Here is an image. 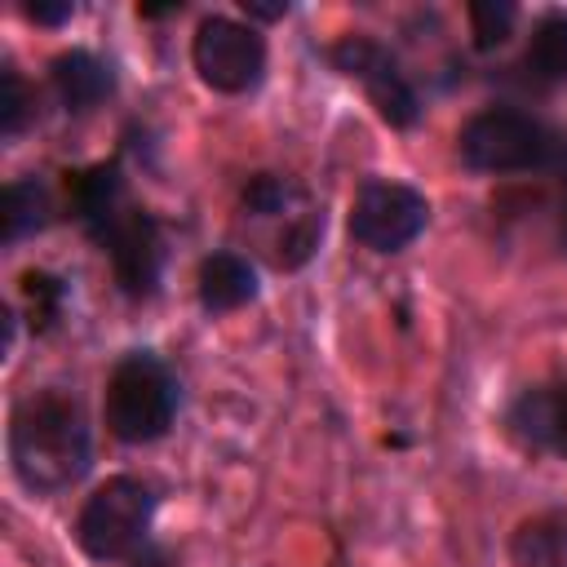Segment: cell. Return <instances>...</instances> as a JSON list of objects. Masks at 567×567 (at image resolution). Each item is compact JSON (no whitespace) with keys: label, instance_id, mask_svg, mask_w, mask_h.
Segmentation results:
<instances>
[{"label":"cell","instance_id":"cell-14","mask_svg":"<svg viewBox=\"0 0 567 567\" xmlns=\"http://www.w3.org/2000/svg\"><path fill=\"white\" fill-rule=\"evenodd\" d=\"M523 66H527V75H536L540 84L567 80V13H545V18L532 27Z\"/></svg>","mask_w":567,"mask_h":567},{"label":"cell","instance_id":"cell-4","mask_svg":"<svg viewBox=\"0 0 567 567\" xmlns=\"http://www.w3.org/2000/svg\"><path fill=\"white\" fill-rule=\"evenodd\" d=\"M151 518H155V492L142 478L115 474L84 501L75 518V545L97 563L133 558L146 545Z\"/></svg>","mask_w":567,"mask_h":567},{"label":"cell","instance_id":"cell-5","mask_svg":"<svg viewBox=\"0 0 567 567\" xmlns=\"http://www.w3.org/2000/svg\"><path fill=\"white\" fill-rule=\"evenodd\" d=\"M430 221V204L403 182H363L350 204V235L372 252L408 248Z\"/></svg>","mask_w":567,"mask_h":567},{"label":"cell","instance_id":"cell-10","mask_svg":"<svg viewBox=\"0 0 567 567\" xmlns=\"http://www.w3.org/2000/svg\"><path fill=\"white\" fill-rule=\"evenodd\" d=\"M49 80H53V93L66 111H93L111 89H115V75L111 66L89 53V49H66L53 58L49 66Z\"/></svg>","mask_w":567,"mask_h":567},{"label":"cell","instance_id":"cell-20","mask_svg":"<svg viewBox=\"0 0 567 567\" xmlns=\"http://www.w3.org/2000/svg\"><path fill=\"white\" fill-rule=\"evenodd\" d=\"M319 230H323V221H297V226L279 239V266H301V261L315 252Z\"/></svg>","mask_w":567,"mask_h":567},{"label":"cell","instance_id":"cell-21","mask_svg":"<svg viewBox=\"0 0 567 567\" xmlns=\"http://www.w3.org/2000/svg\"><path fill=\"white\" fill-rule=\"evenodd\" d=\"M71 13H75V4H71V0H31V4H27V18H35V22H44V27L66 22Z\"/></svg>","mask_w":567,"mask_h":567},{"label":"cell","instance_id":"cell-9","mask_svg":"<svg viewBox=\"0 0 567 567\" xmlns=\"http://www.w3.org/2000/svg\"><path fill=\"white\" fill-rule=\"evenodd\" d=\"M509 430L523 443L567 461V381L523 390L509 408Z\"/></svg>","mask_w":567,"mask_h":567},{"label":"cell","instance_id":"cell-18","mask_svg":"<svg viewBox=\"0 0 567 567\" xmlns=\"http://www.w3.org/2000/svg\"><path fill=\"white\" fill-rule=\"evenodd\" d=\"M239 199H244L248 213H257V217H275V213H284V208L297 199V186H292L288 177L257 173V177H248V186H244Z\"/></svg>","mask_w":567,"mask_h":567},{"label":"cell","instance_id":"cell-15","mask_svg":"<svg viewBox=\"0 0 567 567\" xmlns=\"http://www.w3.org/2000/svg\"><path fill=\"white\" fill-rule=\"evenodd\" d=\"M49 221V190L35 177H18L4 186V213H0V235L4 244H18L22 235L40 230Z\"/></svg>","mask_w":567,"mask_h":567},{"label":"cell","instance_id":"cell-1","mask_svg":"<svg viewBox=\"0 0 567 567\" xmlns=\"http://www.w3.org/2000/svg\"><path fill=\"white\" fill-rule=\"evenodd\" d=\"M89 425L75 399L40 390L22 399L9 416V461L13 474L35 492L71 487L89 470Z\"/></svg>","mask_w":567,"mask_h":567},{"label":"cell","instance_id":"cell-22","mask_svg":"<svg viewBox=\"0 0 567 567\" xmlns=\"http://www.w3.org/2000/svg\"><path fill=\"white\" fill-rule=\"evenodd\" d=\"M128 563H133V567H177V563L168 558V549H159V545H142Z\"/></svg>","mask_w":567,"mask_h":567},{"label":"cell","instance_id":"cell-6","mask_svg":"<svg viewBox=\"0 0 567 567\" xmlns=\"http://www.w3.org/2000/svg\"><path fill=\"white\" fill-rule=\"evenodd\" d=\"M199 80L217 93H248L266 71V40L235 18H204L190 44Z\"/></svg>","mask_w":567,"mask_h":567},{"label":"cell","instance_id":"cell-16","mask_svg":"<svg viewBox=\"0 0 567 567\" xmlns=\"http://www.w3.org/2000/svg\"><path fill=\"white\" fill-rule=\"evenodd\" d=\"M22 297H27V306H31V323L44 332V328H53V319L62 315L66 284H62L58 275H49V270H27V275H22Z\"/></svg>","mask_w":567,"mask_h":567},{"label":"cell","instance_id":"cell-13","mask_svg":"<svg viewBox=\"0 0 567 567\" xmlns=\"http://www.w3.org/2000/svg\"><path fill=\"white\" fill-rule=\"evenodd\" d=\"M509 554H514L518 567H563V558H567V518L563 514L527 518L514 532Z\"/></svg>","mask_w":567,"mask_h":567},{"label":"cell","instance_id":"cell-2","mask_svg":"<svg viewBox=\"0 0 567 567\" xmlns=\"http://www.w3.org/2000/svg\"><path fill=\"white\" fill-rule=\"evenodd\" d=\"M102 416L120 443H151L168 434L177 416V377L151 350H128L106 377Z\"/></svg>","mask_w":567,"mask_h":567},{"label":"cell","instance_id":"cell-19","mask_svg":"<svg viewBox=\"0 0 567 567\" xmlns=\"http://www.w3.org/2000/svg\"><path fill=\"white\" fill-rule=\"evenodd\" d=\"M0 84H4V97H0V128H4V137H18L22 124H27L31 97H27V84H22V75H18L13 66H4Z\"/></svg>","mask_w":567,"mask_h":567},{"label":"cell","instance_id":"cell-8","mask_svg":"<svg viewBox=\"0 0 567 567\" xmlns=\"http://www.w3.org/2000/svg\"><path fill=\"white\" fill-rule=\"evenodd\" d=\"M97 244L106 248L115 284L128 297H151L155 292L159 270H164V235H159V221L146 208H128L124 204L111 217V226L97 235Z\"/></svg>","mask_w":567,"mask_h":567},{"label":"cell","instance_id":"cell-12","mask_svg":"<svg viewBox=\"0 0 567 567\" xmlns=\"http://www.w3.org/2000/svg\"><path fill=\"white\" fill-rule=\"evenodd\" d=\"M66 190H71L75 217L89 226L93 239H97V235L111 226V217L124 208V182H120V168H115V164H93V168L75 173V177L66 182Z\"/></svg>","mask_w":567,"mask_h":567},{"label":"cell","instance_id":"cell-7","mask_svg":"<svg viewBox=\"0 0 567 567\" xmlns=\"http://www.w3.org/2000/svg\"><path fill=\"white\" fill-rule=\"evenodd\" d=\"M332 62L337 71H346L350 80H359L372 97V106L381 111V120H390L394 128H408L421 106H416V89L408 84V75L399 71V62L390 58V49H381L368 35H346L341 44H332Z\"/></svg>","mask_w":567,"mask_h":567},{"label":"cell","instance_id":"cell-11","mask_svg":"<svg viewBox=\"0 0 567 567\" xmlns=\"http://www.w3.org/2000/svg\"><path fill=\"white\" fill-rule=\"evenodd\" d=\"M257 297V270L239 252H213L199 261V306L221 315Z\"/></svg>","mask_w":567,"mask_h":567},{"label":"cell","instance_id":"cell-23","mask_svg":"<svg viewBox=\"0 0 567 567\" xmlns=\"http://www.w3.org/2000/svg\"><path fill=\"white\" fill-rule=\"evenodd\" d=\"M244 9L252 18H284L288 13V4H266V0H244Z\"/></svg>","mask_w":567,"mask_h":567},{"label":"cell","instance_id":"cell-17","mask_svg":"<svg viewBox=\"0 0 567 567\" xmlns=\"http://www.w3.org/2000/svg\"><path fill=\"white\" fill-rule=\"evenodd\" d=\"M514 18H518V9H514L509 0H474V4H470L474 44H478V49H496V44H505L509 31H514Z\"/></svg>","mask_w":567,"mask_h":567},{"label":"cell","instance_id":"cell-3","mask_svg":"<svg viewBox=\"0 0 567 567\" xmlns=\"http://www.w3.org/2000/svg\"><path fill=\"white\" fill-rule=\"evenodd\" d=\"M461 159L478 173H527L558 168L567 159V142L545 128L536 115L514 106H487L461 128Z\"/></svg>","mask_w":567,"mask_h":567}]
</instances>
